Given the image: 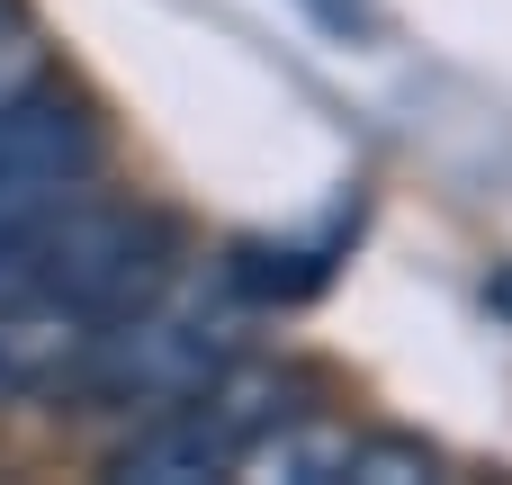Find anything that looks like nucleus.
<instances>
[{"instance_id": "obj_3", "label": "nucleus", "mask_w": 512, "mask_h": 485, "mask_svg": "<svg viewBox=\"0 0 512 485\" xmlns=\"http://www.w3.org/2000/svg\"><path fill=\"white\" fill-rule=\"evenodd\" d=\"M351 468H360V432L333 414H297V405L270 414L234 459L243 485H351Z\"/></svg>"}, {"instance_id": "obj_4", "label": "nucleus", "mask_w": 512, "mask_h": 485, "mask_svg": "<svg viewBox=\"0 0 512 485\" xmlns=\"http://www.w3.org/2000/svg\"><path fill=\"white\" fill-rule=\"evenodd\" d=\"M45 72H54V63H45V36H36L27 0H0V108H9V99H27Z\"/></svg>"}, {"instance_id": "obj_2", "label": "nucleus", "mask_w": 512, "mask_h": 485, "mask_svg": "<svg viewBox=\"0 0 512 485\" xmlns=\"http://www.w3.org/2000/svg\"><path fill=\"white\" fill-rule=\"evenodd\" d=\"M270 414H288V378H279V369H234V360H225V369L198 378L189 396L153 405V423L117 450V477H144V485L234 477L243 441H252Z\"/></svg>"}, {"instance_id": "obj_1", "label": "nucleus", "mask_w": 512, "mask_h": 485, "mask_svg": "<svg viewBox=\"0 0 512 485\" xmlns=\"http://www.w3.org/2000/svg\"><path fill=\"white\" fill-rule=\"evenodd\" d=\"M171 279V225L144 207L81 198L27 270L0 279V414L72 396L81 360L108 342V324Z\"/></svg>"}]
</instances>
